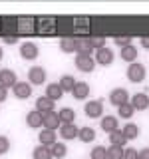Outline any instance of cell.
<instances>
[{
  "label": "cell",
  "instance_id": "cell-22",
  "mask_svg": "<svg viewBox=\"0 0 149 159\" xmlns=\"http://www.w3.org/2000/svg\"><path fill=\"white\" fill-rule=\"evenodd\" d=\"M78 137H79V141H84V143H92L93 139H96V129L93 127H79Z\"/></svg>",
  "mask_w": 149,
  "mask_h": 159
},
{
  "label": "cell",
  "instance_id": "cell-31",
  "mask_svg": "<svg viewBox=\"0 0 149 159\" xmlns=\"http://www.w3.org/2000/svg\"><path fill=\"white\" fill-rule=\"evenodd\" d=\"M50 149H52V157H56V159L66 157V153H68V147L64 145V143H58V141L54 143V145L50 147Z\"/></svg>",
  "mask_w": 149,
  "mask_h": 159
},
{
  "label": "cell",
  "instance_id": "cell-15",
  "mask_svg": "<svg viewBox=\"0 0 149 159\" xmlns=\"http://www.w3.org/2000/svg\"><path fill=\"white\" fill-rule=\"evenodd\" d=\"M79 133V127H76V123H62L60 127V135L64 139H76Z\"/></svg>",
  "mask_w": 149,
  "mask_h": 159
},
{
  "label": "cell",
  "instance_id": "cell-35",
  "mask_svg": "<svg viewBox=\"0 0 149 159\" xmlns=\"http://www.w3.org/2000/svg\"><path fill=\"white\" fill-rule=\"evenodd\" d=\"M92 46H93V50L106 48V38L103 36H92Z\"/></svg>",
  "mask_w": 149,
  "mask_h": 159
},
{
  "label": "cell",
  "instance_id": "cell-32",
  "mask_svg": "<svg viewBox=\"0 0 149 159\" xmlns=\"http://www.w3.org/2000/svg\"><path fill=\"white\" fill-rule=\"evenodd\" d=\"M133 111H135V107L131 106V102H129V103H123V106H119V107H117L119 117H123V119H129V117L133 116Z\"/></svg>",
  "mask_w": 149,
  "mask_h": 159
},
{
  "label": "cell",
  "instance_id": "cell-44",
  "mask_svg": "<svg viewBox=\"0 0 149 159\" xmlns=\"http://www.w3.org/2000/svg\"><path fill=\"white\" fill-rule=\"evenodd\" d=\"M0 26H2V20H0Z\"/></svg>",
  "mask_w": 149,
  "mask_h": 159
},
{
  "label": "cell",
  "instance_id": "cell-29",
  "mask_svg": "<svg viewBox=\"0 0 149 159\" xmlns=\"http://www.w3.org/2000/svg\"><path fill=\"white\" fill-rule=\"evenodd\" d=\"M121 131H123V135H125L127 141H129V139H135L139 135V127L135 125V123H125Z\"/></svg>",
  "mask_w": 149,
  "mask_h": 159
},
{
  "label": "cell",
  "instance_id": "cell-36",
  "mask_svg": "<svg viewBox=\"0 0 149 159\" xmlns=\"http://www.w3.org/2000/svg\"><path fill=\"white\" fill-rule=\"evenodd\" d=\"M8 149H10V139L6 135H0V155L8 153Z\"/></svg>",
  "mask_w": 149,
  "mask_h": 159
},
{
  "label": "cell",
  "instance_id": "cell-26",
  "mask_svg": "<svg viewBox=\"0 0 149 159\" xmlns=\"http://www.w3.org/2000/svg\"><path fill=\"white\" fill-rule=\"evenodd\" d=\"M32 157L34 159H52V149L46 147V145H38L32 151Z\"/></svg>",
  "mask_w": 149,
  "mask_h": 159
},
{
  "label": "cell",
  "instance_id": "cell-25",
  "mask_svg": "<svg viewBox=\"0 0 149 159\" xmlns=\"http://www.w3.org/2000/svg\"><path fill=\"white\" fill-rule=\"evenodd\" d=\"M46 96L56 102V99H60V98L64 96V89L60 88V84H50V86L46 88Z\"/></svg>",
  "mask_w": 149,
  "mask_h": 159
},
{
  "label": "cell",
  "instance_id": "cell-39",
  "mask_svg": "<svg viewBox=\"0 0 149 159\" xmlns=\"http://www.w3.org/2000/svg\"><path fill=\"white\" fill-rule=\"evenodd\" d=\"M6 98H8V89L0 86V103H2V102H6Z\"/></svg>",
  "mask_w": 149,
  "mask_h": 159
},
{
  "label": "cell",
  "instance_id": "cell-19",
  "mask_svg": "<svg viewBox=\"0 0 149 159\" xmlns=\"http://www.w3.org/2000/svg\"><path fill=\"white\" fill-rule=\"evenodd\" d=\"M60 88H62L64 89V92H74V88H76V78H74V76H70V74H64V76L62 78H60Z\"/></svg>",
  "mask_w": 149,
  "mask_h": 159
},
{
  "label": "cell",
  "instance_id": "cell-20",
  "mask_svg": "<svg viewBox=\"0 0 149 159\" xmlns=\"http://www.w3.org/2000/svg\"><path fill=\"white\" fill-rule=\"evenodd\" d=\"M36 28L40 30V32L48 34V32H54V28H56V22H54L52 18H40V20H36Z\"/></svg>",
  "mask_w": 149,
  "mask_h": 159
},
{
  "label": "cell",
  "instance_id": "cell-5",
  "mask_svg": "<svg viewBox=\"0 0 149 159\" xmlns=\"http://www.w3.org/2000/svg\"><path fill=\"white\" fill-rule=\"evenodd\" d=\"M86 116L88 117H92V119H96V117H102V113H103V103L99 102V99H92V102H88L86 103Z\"/></svg>",
  "mask_w": 149,
  "mask_h": 159
},
{
  "label": "cell",
  "instance_id": "cell-41",
  "mask_svg": "<svg viewBox=\"0 0 149 159\" xmlns=\"http://www.w3.org/2000/svg\"><path fill=\"white\" fill-rule=\"evenodd\" d=\"M4 42H6V44H16L18 38L16 36H4Z\"/></svg>",
  "mask_w": 149,
  "mask_h": 159
},
{
  "label": "cell",
  "instance_id": "cell-12",
  "mask_svg": "<svg viewBox=\"0 0 149 159\" xmlns=\"http://www.w3.org/2000/svg\"><path fill=\"white\" fill-rule=\"evenodd\" d=\"M26 123H28V127H32V129L42 127V125H44V113H40L38 109H34V111H28Z\"/></svg>",
  "mask_w": 149,
  "mask_h": 159
},
{
  "label": "cell",
  "instance_id": "cell-43",
  "mask_svg": "<svg viewBox=\"0 0 149 159\" xmlns=\"http://www.w3.org/2000/svg\"><path fill=\"white\" fill-rule=\"evenodd\" d=\"M0 60H2V48H0Z\"/></svg>",
  "mask_w": 149,
  "mask_h": 159
},
{
  "label": "cell",
  "instance_id": "cell-42",
  "mask_svg": "<svg viewBox=\"0 0 149 159\" xmlns=\"http://www.w3.org/2000/svg\"><path fill=\"white\" fill-rule=\"evenodd\" d=\"M141 46L149 50V36H143V38H141Z\"/></svg>",
  "mask_w": 149,
  "mask_h": 159
},
{
  "label": "cell",
  "instance_id": "cell-37",
  "mask_svg": "<svg viewBox=\"0 0 149 159\" xmlns=\"http://www.w3.org/2000/svg\"><path fill=\"white\" fill-rule=\"evenodd\" d=\"M123 159H139V151H135L133 147H129L123 151Z\"/></svg>",
  "mask_w": 149,
  "mask_h": 159
},
{
  "label": "cell",
  "instance_id": "cell-2",
  "mask_svg": "<svg viewBox=\"0 0 149 159\" xmlns=\"http://www.w3.org/2000/svg\"><path fill=\"white\" fill-rule=\"evenodd\" d=\"M76 68L79 70V72H93V68H96V60H93L92 56H88V54H78L76 56Z\"/></svg>",
  "mask_w": 149,
  "mask_h": 159
},
{
  "label": "cell",
  "instance_id": "cell-21",
  "mask_svg": "<svg viewBox=\"0 0 149 159\" xmlns=\"http://www.w3.org/2000/svg\"><path fill=\"white\" fill-rule=\"evenodd\" d=\"M72 93H74V98H76V99H86L89 96V86H88L86 82H78Z\"/></svg>",
  "mask_w": 149,
  "mask_h": 159
},
{
  "label": "cell",
  "instance_id": "cell-13",
  "mask_svg": "<svg viewBox=\"0 0 149 159\" xmlns=\"http://www.w3.org/2000/svg\"><path fill=\"white\" fill-rule=\"evenodd\" d=\"M58 127H62V121H60L58 111H50L44 116V129H54L56 131Z\"/></svg>",
  "mask_w": 149,
  "mask_h": 159
},
{
  "label": "cell",
  "instance_id": "cell-1",
  "mask_svg": "<svg viewBox=\"0 0 149 159\" xmlns=\"http://www.w3.org/2000/svg\"><path fill=\"white\" fill-rule=\"evenodd\" d=\"M127 80L133 82V84L143 82V80H145V66H143V64H137V62L129 64L127 66Z\"/></svg>",
  "mask_w": 149,
  "mask_h": 159
},
{
  "label": "cell",
  "instance_id": "cell-24",
  "mask_svg": "<svg viewBox=\"0 0 149 159\" xmlns=\"http://www.w3.org/2000/svg\"><path fill=\"white\" fill-rule=\"evenodd\" d=\"M60 116V121L62 123H74V119H76V111H74L72 107H62L58 111Z\"/></svg>",
  "mask_w": 149,
  "mask_h": 159
},
{
  "label": "cell",
  "instance_id": "cell-28",
  "mask_svg": "<svg viewBox=\"0 0 149 159\" xmlns=\"http://www.w3.org/2000/svg\"><path fill=\"white\" fill-rule=\"evenodd\" d=\"M60 48H62V52H76V38H68V36H64L62 40H60Z\"/></svg>",
  "mask_w": 149,
  "mask_h": 159
},
{
  "label": "cell",
  "instance_id": "cell-8",
  "mask_svg": "<svg viewBox=\"0 0 149 159\" xmlns=\"http://www.w3.org/2000/svg\"><path fill=\"white\" fill-rule=\"evenodd\" d=\"M12 92H14V96L18 99H28L32 96V84L30 82H18L16 86L12 88Z\"/></svg>",
  "mask_w": 149,
  "mask_h": 159
},
{
  "label": "cell",
  "instance_id": "cell-27",
  "mask_svg": "<svg viewBox=\"0 0 149 159\" xmlns=\"http://www.w3.org/2000/svg\"><path fill=\"white\" fill-rule=\"evenodd\" d=\"M109 143L111 145H119V147H123L127 143V139L125 135H123V131L121 129H117V131H113V133H109Z\"/></svg>",
  "mask_w": 149,
  "mask_h": 159
},
{
  "label": "cell",
  "instance_id": "cell-4",
  "mask_svg": "<svg viewBox=\"0 0 149 159\" xmlns=\"http://www.w3.org/2000/svg\"><path fill=\"white\" fill-rule=\"evenodd\" d=\"M28 82L34 84V86H42L46 82V70L40 68V66H34L28 70Z\"/></svg>",
  "mask_w": 149,
  "mask_h": 159
},
{
  "label": "cell",
  "instance_id": "cell-10",
  "mask_svg": "<svg viewBox=\"0 0 149 159\" xmlns=\"http://www.w3.org/2000/svg\"><path fill=\"white\" fill-rule=\"evenodd\" d=\"M96 64H102V66H109L113 62V50L109 48H102V50H96Z\"/></svg>",
  "mask_w": 149,
  "mask_h": 159
},
{
  "label": "cell",
  "instance_id": "cell-30",
  "mask_svg": "<svg viewBox=\"0 0 149 159\" xmlns=\"http://www.w3.org/2000/svg\"><path fill=\"white\" fill-rule=\"evenodd\" d=\"M2 28H4V32H18V20L16 18H6V20H2ZM6 34H4V36H6ZM14 36H16V34H14Z\"/></svg>",
  "mask_w": 149,
  "mask_h": 159
},
{
  "label": "cell",
  "instance_id": "cell-38",
  "mask_svg": "<svg viewBox=\"0 0 149 159\" xmlns=\"http://www.w3.org/2000/svg\"><path fill=\"white\" fill-rule=\"evenodd\" d=\"M115 44H117V46H121V48H125V46L131 44V38H129V36H117L115 38Z\"/></svg>",
  "mask_w": 149,
  "mask_h": 159
},
{
  "label": "cell",
  "instance_id": "cell-3",
  "mask_svg": "<svg viewBox=\"0 0 149 159\" xmlns=\"http://www.w3.org/2000/svg\"><path fill=\"white\" fill-rule=\"evenodd\" d=\"M109 102H111L115 107L123 106V103H129V93H127V89H125V88H115V89H111V93H109Z\"/></svg>",
  "mask_w": 149,
  "mask_h": 159
},
{
  "label": "cell",
  "instance_id": "cell-7",
  "mask_svg": "<svg viewBox=\"0 0 149 159\" xmlns=\"http://www.w3.org/2000/svg\"><path fill=\"white\" fill-rule=\"evenodd\" d=\"M38 54H40V50L34 42H24L22 46H20V56L24 60H36Z\"/></svg>",
  "mask_w": 149,
  "mask_h": 159
},
{
  "label": "cell",
  "instance_id": "cell-16",
  "mask_svg": "<svg viewBox=\"0 0 149 159\" xmlns=\"http://www.w3.org/2000/svg\"><path fill=\"white\" fill-rule=\"evenodd\" d=\"M131 102V106L135 107V109H147L149 107V96L147 93H143V92H139L133 96V99H129Z\"/></svg>",
  "mask_w": 149,
  "mask_h": 159
},
{
  "label": "cell",
  "instance_id": "cell-18",
  "mask_svg": "<svg viewBox=\"0 0 149 159\" xmlns=\"http://www.w3.org/2000/svg\"><path fill=\"white\" fill-rule=\"evenodd\" d=\"M119 56H121V60H125V62L133 64V62H135V58H137V48L133 46V44H129V46L121 48V52H119Z\"/></svg>",
  "mask_w": 149,
  "mask_h": 159
},
{
  "label": "cell",
  "instance_id": "cell-9",
  "mask_svg": "<svg viewBox=\"0 0 149 159\" xmlns=\"http://www.w3.org/2000/svg\"><path fill=\"white\" fill-rule=\"evenodd\" d=\"M18 32L22 34H34L36 32V18L32 16H24L18 20Z\"/></svg>",
  "mask_w": 149,
  "mask_h": 159
},
{
  "label": "cell",
  "instance_id": "cell-23",
  "mask_svg": "<svg viewBox=\"0 0 149 159\" xmlns=\"http://www.w3.org/2000/svg\"><path fill=\"white\" fill-rule=\"evenodd\" d=\"M102 129H103V131H107V133L117 131V117H113V116H106V117L102 119Z\"/></svg>",
  "mask_w": 149,
  "mask_h": 159
},
{
  "label": "cell",
  "instance_id": "cell-11",
  "mask_svg": "<svg viewBox=\"0 0 149 159\" xmlns=\"http://www.w3.org/2000/svg\"><path fill=\"white\" fill-rule=\"evenodd\" d=\"M76 52L78 54H88V56H92V52H93L92 38H86V36L76 38Z\"/></svg>",
  "mask_w": 149,
  "mask_h": 159
},
{
  "label": "cell",
  "instance_id": "cell-14",
  "mask_svg": "<svg viewBox=\"0 0 149 159\" xmlns=\"http://www.w3.org/2000/svg\"><path fill=\"white\" fill-rule=\"evenodd\" d=\"M36 109L40 113H50V111H54V99H50L48 96H42V98H38L36 99Z\"/></svg>",
  "mask_w": 149,
  "mask_h": 159
},
{
  "label": "cell",
  "instance_id": "cell-34",
  "mask_svg": "<svg viewBox=\"0 0 149 159\" xmlns=\"http://www.w3.org/2000/svg\"><path fill=\"white\" fill-rule=\"evenodd\" d=\"M89 159H107V149L102 145H96L89 153Z\"/></svg>",
  "mask_w": 149,
  "mask_h": 159
},
{
  "label": "cell",
  "instance_id": "cell-40",
  "mask_svg": "<svg viewBox=\"0 0 149 159\" xmlns=\"http://www.w3.org/2000/svg\"><path fill=\"white\" fill-rule=\"evenodd\" d=\"M139 159H149V147H145V149L139 151Z\"/></svg>",
  "mask_w": 149,
  "mask_h": 159
},
{
  "label": "cell",
  "instance_id": "cell-33",
  "mask_svg": "<svg viewBox=\"0 0 149 159\" xmlns=\"http://www.w3.org/2000/svg\"><path fill=\"white\" fill-rule=\"evenodd\" d=\"M123 151L125 149L119 145H109L107 147V159H123Z\"/></svg>",
  "mask_w": 149,
  "mask_h": 159
},
{
  "label": "cell",
  "instance_id": "cell-17",
  "mask_svg": "<svg viewBox=\"0 0 149 159\" xmlns=\"http://www.w3.org/2000/svg\"><path fill=\"white\" fill-rule=\"evenodd\" d=\"M40 143L46 147H52L56 143V131L54 129H42L40 131Z\"/></svg>",
  "mask_w": 149,
  "mask_h": 159
},
{
  "label": "cell",
  "instance_id": "cell-6",
  "mask_svg": "<svg viewBox=\"0 0 149 159\" xmlns=\"http://www.w3.org/2000/svg\"><path fill=\"white\" fill-rule=\"evenodd\" d=\"M18 84V78H16V74L12 72V70H0V86L2 88H14Z\"/></svg>",
  "mask_w": 149,
  "mask_h": 159
}]
</instances>
